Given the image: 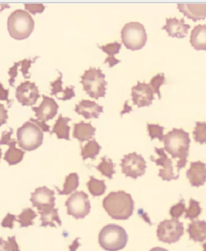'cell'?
Segmentation results:
<instances>
[{"mask_svg":"<svg viewBox=\"0 0 206 251\" xmlns=\"http://www.w3.org/2000/svg\"><path fill=\"white\" fill-rule=\"evenodd\" d=\"M0 251H10L7 241H5L0 238Z\"/></svg>","mask_w":206,"mask_h":251,"instance_id":"bcb514c9","label":"cell"},{"mask_svg":"<svg viewBox=\"0 0 206 251\" xmlns=\"http://www.w3.org/2000/svg\"><path fill=\"white\" fill-rule=\"evenodd\" d=\"M13 129L10 128V131H3L2 138L0 139V145H7L9 147L8 150L5 152V161H7L9 165H16L22 161L25 157V151L16 148L17 142L15 139H11V135L13 134Z\"/></svg>","mask_w":206,"mask_h":251,"instance_id":"8fae6325","label":"cell"},{"mask_svg":"<svg viewBox=\"0 0 206 251\" xmlns=\"http://www.w3.org/2000/svg\"><path fill=\"white\" fill-rule=\"evenodd\" d=\"M7 243L10 251H21L19 245L16 242V236H12L7 238Z\"/></svg>","mask_w":206,"mask_h":251,"instance_id":"f6af8a7d","label":"cell"},{"mask_svg":"<svg viewBox=\"0 0 206 251\" xmlns=\"http://www.w3.org/2000/svg\"><path fill=\"white\" fill-rule=\"evenodd\" d=\"M99 48L103 50V52L108 54V57L104 61V64L108 63L109 67H114L117 64L121 62V61L115 58L114 56L116 54L119 53V51L121 50L122 45L120 43L114 41V43H110L106 45H103V46L99 45Z\"/></svg>","mask_w":206,"mask_h":251,"instance_id":"4316f807","label":"cell"},{"mask_svg":"<svg viewBox=\"0 0 206 251\" xmlns=\"http://www.w3.org/2000/svg\"><path fill=\"white\" fill-rule=\"evenodd\" d=\"M38 57L39 56H36V57H34L33 59H24L23 61H21V72H22L23 76L25 79L30 78L31 74H29L28 70H29L31 65L36 62Z\"/></svg>","mask_w":206,"mask_h":251,"instance_id":"74e56055","label":"cell"},{"mask_svg":"<svg viewBox=\"0 0 206 251\" xmlns=\"http://www.w3.org/2000/svg\"><path fill=\"white\" fill-rule=\"evenodd\" d=\"M40 93L37 85L29 81L20 84L16 90V98L24 106H33L40 99Z\"/></svg>","mask_w":206,"mask_h":251,"instance_id":"7c38bea8","label":"cell"},{"mask_svg":"<svg viewBox=\"0 0 206 251\" xmlns=\"http://www.w3.org/2000/svg\"><path fill=\"white\" fill-rule=\"evenodd\" d=\"M131 97L133 104L138 108L150 106L154 99V92L150 85L140 81H138L137 85L131 89Z\"/></svg>","mask_w":206,"mask_h":251,"instance_id":"9a60e30c","label":"cell"},{"mask_svg":"<svg viewBox=\"0 0 206 251\" xmlns=\"http://www.w3.org/2000/svg\"><path fill=\"white\" fill-rule=\"evenodd\" d=\"M150 251H168V250L164 249V248H161V247H154L153 249L151 250Z\"/></svg>","mask_w":206,"mask_h":251,"instance_id":"7dc6e473","label":"cell"},{"mask_svg":"<svg viewBox=\"0 0 206 251\" xmlns=\"http://www.w3.org/2000/svg\"><path fill=\"white\" fill-rule=\"evenodd\" d=\"M8 95H9V90H6L3 88V85L0 82V101H6L8 103V106L11 107V103H12V100H9L8 99Z\"/></svg>","mask_w":206,"mask_h":251,"instance_id":"b9f144b4","label":"cell"},{"mask_svg":"<svg viewBox=\"0 0 206 251\" xmlns=\"http://www.w3.org/2000/svg\"><path fill=\"white\" fill-rule=\"evenodd\" d=\"M7 119H8L7 110L5 109L4 105L0 103V126L7 124Z\"/></svg>","mask_w":206,"mask_h":251,"instance_id":"7bdbcfd3","label":"cell"},{"mask_svg":"<svg viewBox=\"0 0 206 251\" xmlns=\"http://www.w3.org/2000/svg\"><path fill=\"white\" fill-rule=\"evenodd\" d=\"M17 144L24 151H31L41 147L44 140V132L38 126L26 122L17 129Z\"/></svg>","mask_w":206,"mask_h":251,"instance_id":"8992f818","label":"cell"},{"mask_svg":"<svg viewBox=\"0 0 206 251\" xmlns=\"http://www.w3.org/2000/svg\"><path fill=\"white\" fill-rule=\"evenodd\" d=\"M164 151L172 155L173 159H178L177 161V175L180 170L185 167L187 164L190 138L189 134L183 129L173 128L164 137Z\"/></svg>","mask_w":206,"mask_h":251,"instance_id":"6da1fadb","label":"cell"},{"mask_svg":"<svg viewBox=\"0 0 206 251\" xmlns=\"http://www.w3.org/2000/svg\"><path fill=\"white\" fill-rule=\"evenodd\" d=\"M128 242V233L119 225H106L99 233V245L106 251H121L125 248Z\"/></svg>","mask_w":206,"mask_h":251,"instance_id":"277c9868","label":"cell"},{"mask_svg":"<svg viewBox=\"0 0 206 251\" xmlns=\"http://www.w3.org/2000/svg\"><path fill=\"white\" fill-rule=\"evenodd\" d=\"M190 27V25L185 24L184 18H168L166 19V25L162 29L165 30L171 37L183 39L188 35Z\"/></svg>","mask_w":206,"mask_h":251,"instance_id":"e0dca14e","label":"cell"},{"mask_svg":"<svg viewBox=\"0 0 206 251\" xmlns=\"http://www.w3.org/2000/svg\"><path fill=\"white\" fill-rule=\"evenodd\" d=\"M101 146L96 141V139H94L88 141L87 144L81 148V155L83 160L87 159H96L101 151Z\"/></svg>","mask_w":206,"mask_h":251,"instance_id":"f1b7e54d","label":"cell"},{"mask_svg":"<svg viewBox=\"0 0 206 251\" xmlns=\"http://www.w3.org/2000/svg\"><path fill=\"white\" fill-rule=\"evenodd\" d=\"M25 10L29 13L36 15L37 13H42L45 11V5L42 3H25Z\"/></svg>","mask_w":206,"mask_h":251,"instance_id":"f35d334b","label":"cell"},{"mask_svg":"<svg viewBox=\"0 0 206 251\" xmlns=\"http://www.w3.org/2000/svg\"><path fill=\"white\" fill-rule=\"evenodd\" d=\"M59 74H60V76L57 77L56 81H52L51 83H50V85H51L52 91H51V95L52 96H56L57 98L58 96V94H62V97H61L60 100H62V101H68V100H70V99H72L73 98L76 96V94H75V92H74V85H71V86H69V87L65 88V90L62 88V74H61L60 71H58Z\"/></svg>","mask_w":206,"mask_h":251,"instance_id":"7402d4cb","label":"cell"},{"mask_svg":"<svg viewBox=\"0 0 206 251\" xmlns=\"http://www.w3.org/2000/svg\"><path fill=\"white\" fill-rule=\"evenodd\" d=\"M20 67V61L18 62L14 63L13 66L8 71V74H9L10 79L8 80L9 85H11V87H14L15 85V81H16V78L18 76V68Z\"/></svg>","mask_w":206,"mask_h":251,"instance_id":"ab89813d","label":"cell"},{"mask_svg":"<svg viewBox=\"0 0 206 251\" xmlns=\"http://www.w3.org/2000/svg\"><path fill=\"white\" fill-rule=\"evenodd\" d=\"M194 140L200 144H206V123L196 122L195 128L193 131Z\"/></svg>","mask_w":206,"mask_h":251,"instance_id":"836d02e7","label":"cell"},{"mask_svg":"<svg viewBox=\"0 0 206 251\" xmlns=\"http://www.w3.org/2000/svg\"><path fill=\"white\" fill-rule=\"evenodd\" d=\"M37 217L35 211L31 208H26L17 217L16 221L21 224V227H28L34 225V219Z\"/></svg>","mask_w":206,"mask_h":251,"instance_id":"1f68e13d","label":"cell"},{"mask_svg":"<svg viewBox=\"0 0 206 251\" xmlns=\"http://www.w3.org/2000/svg\"><path fill=\"white\" fill-rule=\"evenodd\" d=\"M201 213H202V208H201L199 202L191 198L189 201V207L185 211L184 218L193 221V220L197 219L201 215Z\"/></svg>","mask_w":206,"mask_h":251,"instance_id":"d6a6232c","label":"cell"},{"mask_svg":"<svg viewBox=\"0 0 206 251\" xmlns=\"http://www.w3.org/2000/svg\"><path fill=\"white\" fill-rule=\"evenodd\" d=\"M71 121L72 119L69 117H63L62 115H60L54 124L51 135L56 134L57 139H65L70 141V126L68 125V124Z\"/></svg>","mask_w":206,"mask_h":251,"instance_id":"d4e9b609","label":"cell"},{"mask_svg":"<svg viewBox=\"0 0 206 251\" xmlns=\"http://www.w3.org/2000/svg\"><path fill=\"white\" fill-rule=\"evenodd\" d=\"M115 164L113 163L112 159H109L107 156L102 157V161L96 166L97 170L99 171L104 176L112 179L113 176L115 174Z\"/></svg>","mask_w":206,"mask_h":251,"instance_id":"4dcf8cb0","label":"cell"},{"mask_svg":"<svg viewBox=\"0 0 206 251\" xmlns=\"http://www.w3.org/2000/svg\"><path fill=\"white\" fill-rule=\"evenodd\" d=\"M190 44L197 51L206 50V25H197L191 32Z\"/></svg>","mask_w":206,"mask_h":251,"instance_id":"603a6c76","label":"cell"},{"mask_svg":"<svg viewBox=\"0 0 206 251\" xmlns=\"http://www.w3.org/2000/svg\"><path fill=\"white\" fill-rule=\"evenodd\" d=\"M154 151L159 155L158 159H155L153 155L150 157L151 160L154 162L157 166H161V169L159 171V176L163 180L171 181L173 179H177L179 176L174 174V168H173V160L168 158L165 153L164 148H154Z\"/></svg>","mask_w":206,"mask_h":251,"instance_id":"4fadbf2b","label":"cell"},{"mask_svg":"<svg viewBox=\"0 0 206 251\" xmlns=\"http://www.w3.org/2000/svg\"><path fill=\"white\" fill-rule=\"evenodd\" d=\"M75 112L81 115L85 119H99L100 114L103 112V106L94 101L83 99L75 106Z\"/></svg>","mask_w":206,"mask_h":251,"instance_id":"d6986e66","label":"cell"},{"mask_svg":"<svg viewBox=\"0 0 206 251\" xmlns=\"http://www.w3.org/2000/svg\"><path fill=\"white\" fill-rule=\"evenodd\" d=\"M148 134L151 137V139L153 140L154 139H159V141L162 142L164 140V126L159 125V124H147Z\"/></svg>","mask_w":206,"mask_h":251,"instance_id":"e575fe53","label":"cell"},{"mask_svg":"<svg viewBox=\"0 0 206 251\" xmlns=\"http://www.w3.org/2000/svg\"><path fill=\"white\" fill-rule=\"evenodd\" d=\"M186 176L191 186H203L206 182V164L202 161L192 162L190 168L186 172Z\"/></svg>","mask_w":206,"mask_h":251,"instance_id":"ac0fdd59","label":"cell"},{"mask_svg":"<svg viewBox=\"0 0 206 251\" xmlns=\"http://www.w3.org/2000/svg\"><path fill=\"white\" fill-rule=\"evenodd\" d=\"M122 173L127 177L135 179L144 176L147 169V164L144 157L136 152L125 155L121 159Z\"/></svg>","mask_w":206,"mask_h":251,"instance_id":"30bf717a","label":"cell"},{"mask_svg":"<svg viewBox=\"0 0 206 251\" xmlns=\"http://www.w3.org/2000/svg\"><path fill=\"white\" fill-rule=\"evenodd\" d=\"M35 22L27 11L18 9L7 19V30L10 36L17 41L28 38L33 31Z\"/></svg>","mask_w":206,"mask_h":251,"instance_id":"3957f363","label":"cell"},{"mask_svg":"<svg viewBox=\"0 0 206 251\" xmlns=\"http://www.w3.org/2000/svg\"><path fill=\"white\" fill-rule=\"evenodd\" d=\"M81 83L83 90L90 98L99 100L105 96L107 81H105V75L101 69L90 67L85 70L81 76Z\"/></svg>","mask_w":206,"mask_h":251,"instance_id":"5b68a950","label":"cell"},{"mask_svg":"<svg viewBox=\"0 0 206 251\" xmlns=\"http://www.w3.org/2000/svg\"><path fill=\"white\" fill-rule=\"evenodd\" d=\"M203 251H206V243L203 244Z\"/></svg>","mask_w":206,"mask_h":251,"instance_id":"c3c4849f","label":"cell"},{"mask_svg":"<svg viewBox=\"0 0 206 251\" xmlns=\"http://www.w3.org/2000/svg\"><path fill=\"white\" fill-rule=\"evenodd\" d=\"M2 149L0 148V159H1V158H2Z\"/></svg>","mask_w":206,"mask_h":251,"instance_id":"681fc988","label":"cell"},{"mask_svg":"<svg viewBox=\"0 0 206 251\" xmlns=\"http://www.w3.org/2000/svg\"><path fill=\"white\" fill-rule=\"evenodd\" d=\"M134 201L124 191L111 192L103 201V206L110 218L114 220H128L134 212Z\"/></svg>","mask_w":206,"mask_h":251,"instance_id":"7a4b0ae2","label":"cell"},{"mask_svg":"<svg viewBox=\"0 0 206 251\" xmlns=\"http://www.w3.org/2000/svg\"><path fill=\"white\" fill-rule=\"evenodd\" d=\"M38 213L41 215V227H56V223L58 226L62 225L61 218L59 217L58 209H56L55 207L38 211Z\"/></svg>","mask_w":206,"mask_h":251,"instance_id":"484cf974","label":"cell"},{"mask_svg":"<svg viewBox=\"0 0 206 251\" xmlns=\"http://www.w3.org/2000/svg\"><path fill=\"white\" fill-rule=\"evenodd\" d=\"M188 233L191 240L193 242H204L206 239V221H193L188 225Z\"/></svg>","mask_w":206,"mask_h":251,"instance_id":"cb8c5ba5","label":"cell"},{"mask_svg":"<svg viewBox=\"0 0 206 251\" xmlns=\"http://www.w3.org/2000/svg\"><path fill=\"white\" fill-rule=\"evenodd\" d=\"M185 203L183 199L180 201L179 203H177L175 205L172 206L170 209V215L174 219H178L180 217L183 215V213H185Z\"/></svg>","mask_w":206,"mask_h":251,"instance_id":"8d00e7d4","label":"cell"},{"mask_svg":"<svg viewBox=\"0 0 206 251\" xmlns=\"http://www.w3.org/2000/svg\"><path fill=\"white\" fill-rule=\"evenodd\" d=\"M184 233V223L174 218L164 220L160 222L156 230L157 238L159 241L168 244L179 242Z\"/></svg>","mask_w":206,"mask_h":251,"instance_id":"ba28073f","label":"cell"},{"mask_svg":"<svg viewBox=\"0 0 206 251\" xmlns=\"http://www.w3.org/2000/svg\"><path fill=\"white\" fill-rule=\"evenodd\" d=\"M68 215L75 219H83L90 213L91 209L90 200L87 194L83 191L73 193L65 202Z\"/></svg>","mask_w":206,"mask_h":251,"instance_id":"9c48e42d","label":"cell"},{"mask_svg":"<svg viewBox=\"0 0 206 251\" xmlns=\"http://www.w3.org/2000/svg\"><path fill=\"white\" fill-rule=\"evenodd\" d=\"M79 186V176L77 173H70L65 178V184L63 185V188L60 190L56 187V191L59 195H70L77 190Z\"/></svg>","mask_w":206,"mask_h":251,"instance_id":"83f0119b","label":"cell"},{"mask_svg":"<svg viewBox=\"0 0 206 251\" xmlns=\"http://www.w3.org/2000/svg\"><path fill=\"white\" fill-rule=\"evenodd\" d=\"M30 122H32L36 125L38 126L39 127L41 128L43 132H50L51 135V131H50V126L45 124V122L39 121L38 119H34L31 118L30 119Z\"/></svg>","mask_w":206,"mask_h":251,"instance_id":"ee69618b","label":"cell"},{"mask_svg":"<svg viewBox=\"0 0 206 251\" xmlns=\"http://www.w3.org/2000/svg\"><path fill=\"white\" fill-rule=\"evenodd\" d=\"M122 42L131 51L141 50L146 45L148 35L144 25L139 22L126 24L121 31Z\"/></svg>","mask_w":206,"mask_h":251,"instance_id":"52a82bcc","label":"cell"},{"mask_svg":"<svg viewBox=\"0 0 206 251\" xmlns=\"http://www.w3.org/2000/svg\"><path fill=\"white\" fill-rule=\"evenodd\" d=\"M30 201L38 211L54 208L56 201L55 192L46 186L39 187L31 193Z\"/></svg>","mask_w":206,"mask_h":251,"instance_id":"5bb4252c","label":"cell"},{"mask_svg":"<svg viewBox=\"0 0 206 251\" xmlns=\"http://www.w3.org/2000/svg\"><path fill=\"white\" fill-rule=\"evenodd\" d=\"M42 98L43 101H41V105L37 107L32 106L31 110L35 112L36 119L39 121L47 122L53 119L57 115L59 105L52 98L46 95H43Z\"/></svg>","mask_w":206,"mask_h":251,"instance_id":"2e32d148","label":"cell"},{"mask_svg":"<svg viewBox=\"0 0 206 251\" xmlns=\"http://www.w3.org/2000/svg\"><path fill=\"white\" fill-rule=\"evenodd\" d=\"M177 8L193 22L203 21L206 18V4H177Z\"/></svg>","mask_w":206,"mask_h":251,"instance_id":"ffe728a7","label":"cell"},{"mask_svg":"<svg viewBox=\"0 0 206 251\" xmlns=\"http://www.w3.org/2000/svg\"><path fill=\"white\" fill-rule=\"evenodd\" d=\"M165 83V76H164V74L162 73V74H157L155 76H153L152 80H151L150 84H149L152 89H153V92L156 94L159 97V100L161 99L160 87H161V85H164Z\"/></svg>","mask_w":206,"mask_h":251,"instance_id":"d590c367","label":"cell"},{"mask_svg":"<svg viewBox=\"0 0 206 251\" xmlns=\"http://www.w3.org/2000/svg\"><path fill=\"white\" fill-rule=\"evenodd\" d=\"M16 221V216L11 213H7L6 217L2 220L1 226L4 228H9V229H13L14 222Z\"/></svg>","mask_w":206,"mask_h":251,"instance_id":"60d3db41","label":"cell"},{"mask_svg":"<svg viewBox=\"0 0 206 251\" xmlns=\"http://www.w3.org/2000/svg\"><path fill=\"white\" fill-rule=\"evenodd\" d=\"M88 189L94 197H100L105 193L106 190L105 180H100L94 176H90L87 183Z\"/></svg>","mask_w":206,"mask_h":251,"instance_id":"f546056e","label":"cell"},{"mask_svg":"<svg viewBox=\"0 0 206 251\" xmlns=\"http://www.w3.org/2000/svg\"><path fill=\"white\" fill-rule=\"evenodd\" d=\"M95 131H96V128L94 127L90 123L80 122L74 124L73 136L74 139H77L81 143L90 141V139L94 137Z\"/></svg>","mask_w":206,"mask_h":251,"instance_id":"44dd1931","label":"cell"}]
</instances>
